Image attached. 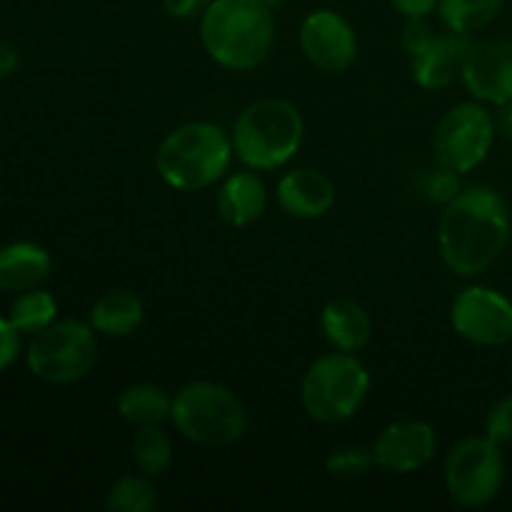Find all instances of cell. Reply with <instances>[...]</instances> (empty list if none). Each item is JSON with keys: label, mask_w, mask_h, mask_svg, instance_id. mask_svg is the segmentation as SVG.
<instances>
[{"label": "cell", "mask_w": 512, "mask_h": 512, "mask_svg": "<svg viewBox=\"0 0 512 512\" xmlns=\"http://www.w3.org/2000/svg\"><path fill=\"white\" fill-rule=\"evenodd\" d=\"M510 235L512 215L503 195L490 185H468L440 213V258L458 278H478L498 263Z\"/></svg>", "instance_id": "cell-1"}, {"label": "cell", "mask_w": 512, "mask_h": 512, "mask_svg": "<svg viewBox=\"0 0 512 512\" xmlns=\"http://www.w3.org/2000/svg\"><path fill=\"white\" fill-rule=\"evenodd\" d=\"M200 43L220 68L255 70L273 50V10L260 0H213L200 15Z\"/></svg>", "instance_id": "cell-2"}, {"label": "cell", "mask_w": 512, "mask_h": 512, "mask_svg": "<svg viewBox=\"0 0 512 512\" xmlns=\"http://www.w3.org/2000/svg\"><path fill=\"white\" fill-rule=\"evenodd\" d=\"M230 130L210 120H193L170 130L155 153V170L168 188L198 193L218 185L233 163Z\"/></svg>", "instance_id": "cell-3"}, {"label": "cell", "mask_w": 512, "mask_h": 512, "mask_svg": "<svg viewBox=\"0 0 512 512\" xmlns=\"http://www.w3.org/2000/svg\"><path fill=\"white\" fill-rule=\"evenodd\" d=\"M233 153L245 168L273 173L298 155L305 120L298 105L285 98H260L245 105L230 128Z\"/></svg>", "instance_id": "cell-4"}, {"label": "cell", "mask_w": 512, "mask_h": 512, "mask_svg": "<svg viewBox=\"0 0 512 512\" xmlns=\"http://www.w3.org/2000/svg\"><path fill=\"white\" fill-rule=\"evenodd\" d=\"M170 423L200 448H230L248 433V408L218 380H190L173 395Z\"/></svg>", "instance_id": "cell-5"}, {"label": "cell", "mask_w": 512, "mask_h": 512, "mask_svg": "<svg viewBox=\"0 0 512 512\" xmlns=\"http://www.w3.org/2000/svg\"><path fill=\"white\" fill-rule=\"evenodd\" d=\"M368 368L355 353L333 350L308 365L300 380V405L315 423L340 425L355 418L370 393Z\"/></svg>", "instance_id": "cell-6"}, {"label": "cell", "mask_w": 512, "mask_h": 512, "mask_svg": "<svg viewBox=\"0 0 512 512\" xmlns=\"http://www.w3.org/2000/svg\"><path fill=\"white\" fill-rule=\"evenodd\" d=\"M98 333L83 320H55L28 345V370L48 385H70L88 378L98 365Z\"/></svg>", "instance_id": "cell-7"}, {"label": "cell", "mask_w": 512, "mask_h": 512, "mask_svg": "<svg viewBox=\"0 0 512 512\" xmlns=\"http://www.w3.org/2000/svg\"><path fill=\"white\" fill-rule=\"evenodd\" d=\"M445 490L460 508H485L505 483L503 448L488 435H470L450 448L443 465Z\"/></svg>", "instance_id": "cell-8"}, {"label": "cell", "mask_w": 512, "mask_h": 512, "mask_svg": "<svg viewBox=\"0 0 512 512\" xmlns=\"http://www.w3.org/2000/svg\"><path fill=\"white\" fill-rule=\"evenodd\" d=\"M495 138H498L495 115L480 100H465L453 105L435 125V163L460 175L473 173L488 160Z\"/></svg>", "instance_id": "cell-9"}, {"label": "cell", "mask_w": 512, "mask_h": 512, "mask_svg": "<svg viewBox=\"0 0 512 512\" xmlns=\"http://www.w3.org/2000/svg\"><path fill=\"white\" fill-rule=\"evenodd\" d=\"M450 328L465 343L503 348L512 340V300L488 285H468L450 303Z\"/></svg>", "instance_id": "cell-10"}, {"label": "cell", "mask_w": 512, "mask_h": 512, "mask_svg": "<svg viewBox=\"0 0 512 512\" xmlns=\"http://www.w3.org/2000/svg\"><path fill=\"white\" fill-rule=\"evenodd\" d=\"M298 45L305 60L323 73H345L358 60V35L353 25L330 8L308 13L300 23Z\"/></svg>", "instance_id": "cell-11"}, {"label": "cell", "mask_w": 512, "mask_h": 512, "mask_svg": "<svg viewBox=\"0 0 512 512\" xmlns=\"http://www.w3.org/2000/svg\"><path fill=\"white\" fill-rule=\"evenodd\" d=\"M370 448L375 468L390 475H410L435 458L438 433L425 420H393L380 430Z\"/></svg>", "instance_id": "cell-12"}, {"label": "cell", "mask_w": 512, "mask_h": 512, "mask_svg": "<svg viewBox=\"0 0 512 512\" xmlns=\"http://www.w3.org/2000/svg\"><path fill=\"white\" fill-rule=\"evenodd\" d=\"M460 80L485 105L498 108L512 100V38L473 40Z\"/></svg>", "instance_id": "cell-13"}, {"label": "cell", "mask_w": 512, "mask_h": 512, "mask_svg": "<svg viewBox=\"0 0 512 512\" xmlns=\"http://www.w3.org/2000/svg\"><path fill=\"white\" fill-rule=\"evenodd\" d=\"M275 200L290 218L318 220L333 210L338 190L323 170L290 168L275 185Z\"/></svg>", "instance_id": "cell-14"}, {"label": "cell", "mask_w": 512, "mask_h": 512, "mask_svg": "<svg viewBox=\"0 0 512 512\" xmlns=\"http://www.w3.org/2000/svg\"><path fill=\"white\" fill-rule=\"evenodd\" d=\"M473 45L468 33H455L445 28V33H435L428 48L410 58V75L415 85L423 90L450 88L463 75L465 58Z\"/></svg>", "instance_id": "cell-15"}, {"label": "cell", "mask_w": 512, "mask_h": 512, "mask_svg": "<svg viewBox=\"0 0 512 512\" xmlns=\"http://www.w3.org/2000/svg\"><path fill=\"white\" fill-rule=\"evenodd\" d=\"M218 213L230 228H250L258 223L268 208V188L258 170L228 173L218 183Z\"/></svg>", "instance_id": "cell-16"}, {"label": "cell", "mask_w": 512, "mask_h": 512, "mask_svg": "<svg viewBox=\"0 0 512 512\" xmlns=\"http://www.w3.org/2000/svg\"><path fill=\"white\" fill-rule=\"evenodd\" d=\"M320 333L333 350L358 355L373 338V320L355 298H333L320 310Z\"/></svg>", "instance_id": "cell-17"}, {"label": "cell", "mask_w": 512, "mask_h": 512, "mask_svg": "<svg viewBox=\"0 0 512 512\" xmlns=\"http://www.w3.org/2000/svg\"><path fill=\"white\" fill-rule=\"evenodd\" d=\"M53 270L50 253L38 243H10L0 248V290L23 293L40 288Z\"/></svg>", "instance_id": "cell-18"}, {"label": "cell", "mask_w": 512, "mask_h": 512, "mask_svg": "<svg viewBox=\"0 0 512 512\" xmlns=\"http://www.w3.org/2000/svg\"><path fill=\"white\" fill-rule=\"evenodd\" d=\"M143 300L130 290H108L93 303L88 323L105 338H128L143 325Z\"/></svg>", "instance_id": "cell-19"}, {"label": "cell", "mask_w": 512, "mask_h": 512, "mask_svg": "<svg viewBox=\"0 0 512 512\" xmlns=\"http://www.w3.org/2000/svg\"><path fill=\"white\" fill-rule=\"evenodd\" d=\"M115 410L120 418L133 428H145V425H163L170 420L173 410V395L158 383H133L118 395Z\"/></svg>", "instance_id": "cell-20"}, {"label": "cell", "mask_w": 512, "mask_h": 512, "mask_svg": "<svg viewBox=\"0 0 512 512\" xmlns=\"http://www.w3.org/2000/svg\"><path fill=\"white\" fill-rule=\"evenodd\" d=\"M130 458H133L135 468H138L140 473L150 475V478H160V475L168 473L170 465H173V438H170L160 425L135 428L133 440H130Z\"/></svg>", "instance_id": "cell-21"}, {"label": "cell", "mask_w": 512, "mask_h": 512, "mask_svg": "<svg viewBox=\"0 0 512 512\" xmlns=\"http://www.w3.org/2000/svg\"><path fill=\"white\" fill-rule=\"evenodd\" d=\"M8 320L15 325L20 335H38L48 325L58 320V300L43 285L33 290H23L18 298L10 303Z\"/></svg>", "instance_id": "cell-22"}, {"label": "cell", "mask_w": 512, "mask_h": 512, "mask_svg": "<svg viewBox=\"0 0 512 512\" xmlns=\"http://www.w3.org/2000/svg\"><path fill=\"white\" fill-rule=\"evenodd\" d=\"M155 478L145 473H125L105 493V510L108 512H153L160 505Z\"/></svg>", "instance_id": "cell-23"}, {"label": "cell", "mask_w": 512, "mask_h": 512, "mask_svg": "<svg viewBox=\"0 0 512 512\" xmlns=\"http://www.w3.org/2000/svg\"><path fill=\"white\" fill-rule=\"evenodd\" d=\"M503 5L505 0H440L438 15L448 30L473 35L493 23Z\"/></svg>", "instance_id": "cell-24"}, {"label": "cell", "mask_w": 512, "mask_h": 512, "mask_svg": "<svg viewBox=\"0 0 512 512\" xmlns=\"http://www.w3.org/2000/svg\"><path fill=\"white\" fill-rule=\"evenodd\" d=\"M375 468L373 448H363V445H345V448H335L333 453L325 458V470L333 478L355 480L368 475V470Z\"/></svg>", "instance_id": "cell-25"}, {"label": "cell", "mask_w": 512, "mask_h": 512, "mask_svg": "<svg viewBox=\"0 0 512 512\" xmlns=\"http://www.w3.org/2000/svg\"><path fill=\"white\" fill-rule=\"evenodd\" d=\"M460 190H463L460 173L445 168V165H435V168L428 170V175L423 178L425 198L435 205H443V208L450 203V200L458 198Z\"/></svg>", "instance_id": "cell-26"}, {"label": "cell", "mask_w": 512, "mask_h": 512, "mask_svg": "<svg viewBox=\"0 0 512 512\" xmlns=\"http://www.w3.org/2000/svg\"><path fill=\"white\" fill-rule=\"evenodd\" d=\"M485 435L500 448L512 445V395L495 400L493 408L485 415Z\"/></svg>", "instance_id": "cell-27"}, {"label": "cell", "mask_w": 512, "mask_h": 512, "mask_svg": "<svg viewBox=\"0 0 512 512\" xmlns=\"http://www.w3.org/2000/svg\"><path fill=\"white\" fill-rule=\"evenodd\" d=\"M433 38L435 30L428 18H405L403 33H400V45L408 53V58H415L418 53H423Z\"/></svg>", "instance_id": "cell-28"}, {"label": "cell", "mask_w": 512, "mask_h": 512, "mask_svg": "<svg viewBox=\"0 0 512 512\" xmlns=\"http://www.w3.org/2000/svg\"><path fill=\"white\" fill-rule=\"evenodd\" d=\"M20 338L23 335L15 330V325L8 318H0V373L5 368H10L15 363V358H18Z\"/></svg>", "instance_id": "cell-29"}, {"label": "cell", "mask_w": 512, "mask_h": 512, "mask_svg": "<svg viewBox=\"0 0 512 512\" xmlns=\"http://www.w3.org/2000/svg\"><path fill=\"white\" fill-rule=\"evenodd\" d=\"M160 3L173 20H195L208 10L213 0H160Z\"/></svg>", "instance_id": "cell-30"}, {"label": "cell", "mask_w": 512, "mask_h": 512, "mask_svg": "<svg viewBox=\"0 0 512 512\" xmlns=\"http://www.w3.org/2000/svg\"><path fill=\"white\" fill-rule=\"evenodd\" d=\"M438 3L440 0H390V5L403 18H430L433 13H438Z\"/></svg>", "instance_id": "cell-31"}, {"label": "cell", "mask_w": 512, "mask_h": 512, "mask_svg": "<svg viewBox=\"0 0 512 512\" xmlns=\"http://www.w3.org/2000/svg\"><path fill=\"white\" fill-rule=\"evenodd\" d=\"M20 68V53L13 43L8 40H0V80L10 78V75L18 73Z\"/></svg>", "instance_id": "cell-32"}, {"label": "cell", "mask_w": 512, "mask_h": 512, "mask_svg": "<svg viewBox=\"0 0 512 512\" xmlns=\"http://www.w3.org/2000/svg\"><path fill=\"white\" fill-rule=\"evenodd\" d=\"M495 128H498V135L512 140V100L498 105V113H495Z\"/></svg>", "instance_id": "cell-33"}, {"label": "cell", "mask_w": 512, "mask_h": 512, "mask_svg": "<svg viewBox=\"0 0 512 512\" xmlns=\"http://www.w3.org/2000/svg\"><path fill=\"white\" fill-rule=\"evenodd\" d=\"M260 3H263V5H268L270 10H278V8H283V5L288 3V0H260Z\"/></svg>", "instance_id": "cell-34"}]
</instances>
